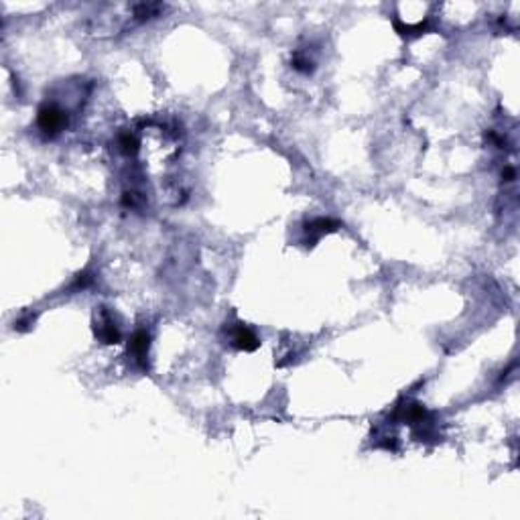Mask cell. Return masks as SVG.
I'll return each mask as SVG.
<instances>
[{
  "label": "cell",
  "instance_id": "obj_1",
  "mask_svg": "<svg viewBox=\"0 0 520 520\" xmlns=\"http://www.w3.org/2000/svg\"><path fill=\"white\" fill-rule=\"evenodd\" d=\"M67 124V112L53 104V102H47L39 108L37 112V126L45 133L47 136H55L59 135Z\"/></svg>",
  "mask_w": 520,
  "mask_h": 520
},
{
  "label": "cell",
  "instance_id": "obj_2",
  "mask_svg": "<svg viewBox=\"0 0 520 520\" xmlns=\"http://www.w3.org/2000/svg\"><path fill=\"white\" fill-rule=\"evenodd\" d=\"M96 335L98 340L104 344H118L120 342V331H118L114 317L104 307H100V311L96 313Z\"/></svg>",
  "mask_w": 520,
  "mask_h": 520
},
{
  "label": "cell",
  "instance_id": "obj_3",
  "mask_svg": "<svg viewBox=\"0 0 520 520\" xmlns=\"http://www.w3.org/2000/svg\"><path fill=\"white\" fill-rule=\"evenodd\" d=\"M230 342L236 349H242V352H254L260 344L256 333L246 328L244 324H238V326L230 328Z\"/></svg>",
  "mask_w": 520,
  "mask_h": 520
},
{
  "label": "cell",
  "instance_id": "obj_4",
  "mask_svg": "<svg viewBox=\"0 0 520 520\" xmlns=\"http://www.w3.org/2000/svg\"><path fill=\"white\" fill-rule=\"evenodd\" d=\"M149 333L145 329H138L135 335L131 338V344H128V356H133L136 366L147 368V356H149Z\"/></svg>",
  "mask_w": 520,
  "mask_h": 520
},
{
  "label": "cell",
  "instance_id": "obj_5",
  "mask_svg": "<svg viewBox=\"0 0 520 520\" xmlns=\"http://www.w3.org/2000/svg\"><path fill=\"white\" fill-rule=\"evenodd\" d=\"M338 230V224L329 218H315L305 226V234H307V242H317L321 236H326L329 232Z\"/></svg>",
  "mask_w": 520,
  "mask_h": 520
}]
</instances>
